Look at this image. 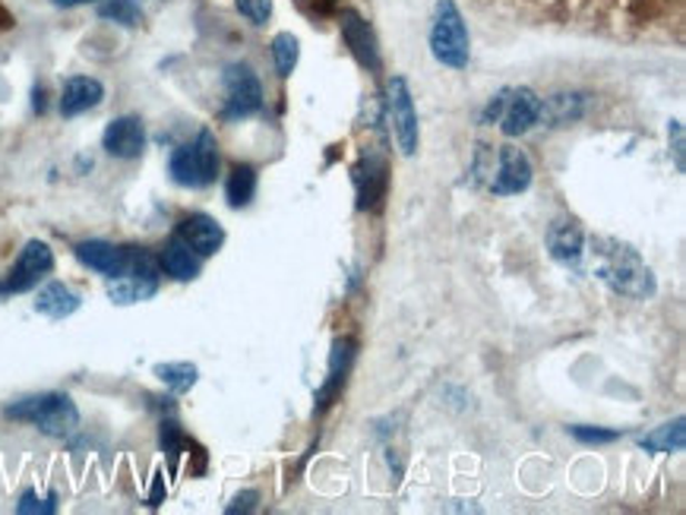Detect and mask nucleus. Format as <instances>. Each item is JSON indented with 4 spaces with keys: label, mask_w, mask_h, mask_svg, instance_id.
<instances>
[{
    "label": "nucleus",
    "mask_w": 686,
    "mask_h": 515,
    "mask_svg": "<svg viewBox=\"0 0 686 515\" xmlns=\"http://www.w3.org/2000/svg\"><path fill=\"white\" fill-rule=\"evenodd\" d=\"M222 85H225V108H222L225 121H241V118H250L263 108V85L248 63L225 67Z\"/></svg>",
    "instance_id": "8"
},
{
    "label": "nucleus",
    "mask_w": 686,
    "mask_h": 515,
    "mask_svg": "<svg viewBox=\"0 0 686 515\" xmlns=\"http://www.w3.org/2000/svg\"><path fill=\"white\" fill-rule=\"evenodd\" d=\"M297 7L311 17H326L335 7V0H297Z\"/></svg>",
    "instance_id": "33"
},
{
    "label": "nucleus",
    "mask_w": 686,
    "mask_h": 515,
    "mask_svg": "<svg viewBox=\"0 0 686 515\" xmlns=\"http://www.w3.org/2000/svg\"><path fill=\"white\" fill-rule=\"evenodd\" d=\"M354 354H357V342H354V339H349V335L335 339L333 351H330V371H326V380H323V386H320L316 395H313V414H323L333 408L335 398L342 395L345 383H349Z\"/></svg>",
    "instance_id": "10"
},
{
    "label": "nucleus",
    "mask_w": 686,
    "mask_h": 515,
    "mask_svg": "<svg viewBox=\"0 0 686 515\" xmlns=\"http://www.w3.org/2000/svg\"><path fill=\"white\" fill-rule=\"evenodd\" d=\"M73 253H77V260H80L85 269L99 272L104 279L124 275L127 263H130V248L111 244V241H83V244L73 248Z\"/></svg>",
    "instance_id": "15"
},
{
    "label": "nucleus",
    "mask_w": 686,
    "mask_h": 515,
    "mask_svg": "<svg viewBox=\"0 0 686 515\" xmlns=\"http://www.w3.org/2000/svg\"><path fill=\"white\" fill-rule=\"evenodd\" d=\"M159 294V279H143V275H118V279H108V297L114 304H143L152 301Z\"/></svg>",
    "instance_id": "20"
},
{
    "label": "nucleus",
    "mask_w": 686,
    "mask_h": 515,
    "mask_svg": "<svg viewBox=\"0 0 686 515\" xmlns=\"http://www.w3.org/2000/svg\"><path fill=\"white\" fill-rule=\"evenodd\" d=\"M32 108H36V114H44V108H48V102H44V85H36V92H32Z\"/></svg>",
    "instance_id": "35"
},
{
    "label": "nucleus",
    "mask_w": 686,
    "mask_h": 515,
    "mask_svg": "<svg viewBox=\"0 0 686 515\" xmlns=\"http://www.w3.org/2000/svg\"><path fill=\"white\" fill-rule=\"evenodd\" d=\"M162 499H165V484H162V477L155 474V484H152V494H149L147 503L149 506H159Z\"/></svg>",
    "instance_id": "34"
},
{
    "label": "nucleus",
    "mask_w": 686,
    "mask_h": 515,
    "mask_svg": "<svg viewBox=\"0 0 686 515\" xmlns=\"http://www.w3.org/2000/svg\"><path fill=\"white\" fill-rule=\"evenodd\" d=\"M80 307H83V297L70 289V285H63V282H48V285L36 294V310H39L42 316H48V320H67V316H73Z\"/></svg>",
    "instance_id": "19"
},
{
    "label": "nucleus",
    "mask_w": 686,
    "mask_h": 515,
    "mask_svg": "<svg viewBox=\"0 0 686 515\" xmlns=\"http://www.w3.org/2000/svg\"><path fill=\"white\" fill-rule=\"evenodd\" d=\"M569 433L585 446H604V443L621 440V431H602V427H569Z\"/></svg>",
    "instance_id": "30"
},
{
    "label": "nucleus",
    "mask_w": 686,
    "mask_h": 515,
    "mask_svg": "<svg viewBox=\"0 0 686 515\" xmlns=\"http://www.w3.org/2000/svg\"><path fill=\"white\" fill-rule=\"evenodd\" d=\"M219 165H222V155H219L215 133H212V130H200L193 143L178 145V149L171 152L168 171H171V181L178 186L200 190V186L215 184Z\"/></svg>",
    "instance_id": "5"
},
{
    "label": "nucleus",
    "mask_w": 686,
    "mask_h": 515,
    "mask_svg": "<svg viewBox=\"0 0 686 515\" xmlns=\"http://www.w3.org/2000/svg\"><path fill=\"white\" fill-rule=\"evenodd\" d=\"M99 17L108 22H118V26H127V29H137L143 22V10L137 0H104L99 7Z\"/></svg>",
    "instance_id": "26"
},
{
    "label": "nucleus",
    "mask_w": 686,
    "mask_h": 515,
    "mask_svg": "<svg viewBox=\"0 0 686 515\" xmlns=\"http://www.w3.org/2000/svg\"><path fill=\"white\" fill-rule=\"evenodd\" d=\"M155 376H159L174 395H184V392L196 386L200 371H196V364H190V361H168V364H155Z\"/></svg>",
    "instance_id": "24"
},
{
    "label": "nucleus",
    "mask_w": 686,
    "mask_h": 515,
    "mask_svg": "<svg viewBox=\"0 0 686 515\" xmlns=\"http://www.w3.org/2000/svg\"><path fill=\"white\" fill-rule=\"evenodd\" d=\"M390 190V165L380 152H364L361 162L354 165V196H357V212H376L386 200Z\"/></svg>",
    "instance_id": "9"
},
{
    "label": "nucleus",
    "mask_w": 686,
    "mask_h": 515,
    "mask_svg": "<svg viewBox=\"0 0 686 515\" xmlns=\"http://www.w3.org/2000/svg\"><path fill=\"white\" fill-rule=\"evenodd\" d=\"M17 513L20 515H51L58 513V496H36L32 491L29 494L20 496V503H17Z\"/></svg>",
    "instance_id": "28"
},
{
    "label": "nucleus",
    "mask_w": 686,
    "mask_h": 515,
    "mask_svg": "<svg viewBox=\"0 0 686 515\" xmlns=\"http://www.w3.org/2000/svg\"><path fill=\"white\" fill-rule=\"evenodd\" d=\"M639 446H643L645 453H680L686 446V421L684 417H674L670 424H662L658 431L645 433L643 440H639Z\"/></svg>",
    "instance_id": "22"
},
{
    "label": "nucleus",
    "mask_w": 686,
    "mask_h": 515,
    "mask_svg": "<svg viewBox=\"0 0 686 515\" xmlns=\"http://www.w3.org/2000/svg\"><path fill=\"white\" fill-rule=\"evenodd\" d=\"M297 58H301V42L294 39L292 32H279L272 39V61H275V73L282 80H289L297 67Z\"/></svg>",
    "instance_id": "25"
},
{
    "label": "nucleus",
    "mask_w": 686,
    "mask_h": 515,
    "mask_svg": "<svg viewBox=\"0 0 686 515\" xmlns=\"http://www.w3.org/2000/svg\"><path fill=\"white\" fill-rule=\"evenodd\" d=\"M3 414L10 421H22V424L39 427L44 436H54V440H67L70 433H77V427H80V408H77V402L67 392L29 395V398H20V402L7 405Z\"/></svg>",
    "instance_id": "2"
},
{
    "label": "nucleus",
    "mask_w": 686,
    "mask_h": 515,
    "mask_svg": "<svg viewBox=\"0 0 686 515\" xmlns=\"http://www.w3.org/2000/svg\"><path fill=\"white\" fill-rule=\"evenodd\" d=\"M431 54L450 70H465L472 58V36L456 0H437L431 22Z\"/></svg>",
    "instance_id": "4"
},
{
    "label": "nucleus",
    "mask_w": 686,
    "mask_h": 515,
    "mask_svg": "<svg viewBox=\"0 0 686 515\" xmlns=\"http://www.w3.org/2000/svg\"><path fill=\"white\" fill-rule=\"evenodd\" d=\"M178 238L203 260V256H215V253L222 250V244H225V228L219 225L212 215H206V212H193L188 219H181Z\"/></svg>",
    "instance_id": "14"
},
{
    "label": "nucleus",
    "mask_w": 686,
    "mask_h": 515,
    "mask_svg": "<svg viewBox=\"0 0 686 515\" xmlns=\"http://www.w3.org/2000/svg\"><path fill=\"white\" fill-rule=\"evenodd\" d=\"M339 29H342V42L349 44L352 58L367 70H380V48H376V36L371 29V22L364 20L357 10H342L339 17Z\"/></svg>",
    "instance_id": "13"
},
{
    "label": "nucleus",
    "mask_w": 686,
    "mask_h": 515,
    "mask_svg": "<svg viewBox=\"0 0 686 515\" xmlns=\"http://www.w3.org/2000/svg\"><path fill=\"white\" fill-rule=\"evenodd\" d=\"M102 99H104V85L99 83V80H92V77H70V80L63 83L58 108H61L63 118H80L85 111L99 108Z\"/></svg>",
    "instance_id": "17"
},
{
    "label": "nucleus",
    "mask_w": 686,
    "mask_h": 515,
    "mask_svg": "<svg viewBox=\"0 0 686 515\" xmlns=\"http://www.w3.org/2000/svg\"><path fill=\"white\" fill-rule=\"evenodd\" d=\"M484 124H497L503 137H525L535 124H541V99L528 85L516 89H503L497 92L487 111H484Z\"/></svg>",
    "instance_id": "6"
},
{
    "label": "nucleus",
    "mask_w": 686,
    "mask_h": 515,
    "mask_svg": "<svg viewBox=\"0 0 686 515\" xmlns=\"http://www.w3.org/2000/svg\"><path fill=\"white\" fill-rule=\"evenodd\" d=\"M588 248H592L588 256H592L595 279L604 282L617 297L648 301V297L655 294V289H658V285H655V275H652V269L645 266L639 250L629 248L624 241H617V238H592Z\"/></svg>",
    "instance_id": "1"
},
{
    "label": "nucleus",
    "mask_w": 686,
    "mask_h": 515,
    "mask_svg": "<svg viewBox=\"0 0 686 515\" xmlns=\"http://www.w3.org/2000/svg\"><path fill=\"white\" fill-rule=\"evenodd\" d=\"M667 137H670V152H674V168L684 174L686 171V159H684V124L680 121H670L667 127Z\"/></svg>",
    "instance_id": "31"
},
{
    "label": "nucleus",
    "mask_w": 686,
    "mask_h": 515,
    "mask_svg": "<svg viewBox=\"0 0 686 515\" xmlns=\"http://www.w3.org/2000/svg\"><path fill=\"white\" fill-rule=\"evenodd\" d=\"M475 171L478 178H484L487 190L494 196H516L525 193L532 186L535 178V168L528 162V155L522 152L519 145H500L497 152L481 145L478 159H475Z\"/></svg>",
    "instance_id": "3"
},
{
    "label": "nucleus",
    "mask_w": 686,
    "mask_h": 515,
    "mask_svg": "<svg viewBox=\"0 0 686 515\" xmlns=\"http://www.w3.org/2000/svg\"><path fill=\"white\" fill-rule=\"evenodd\" d=\"M585 108H588V99L583 92H561L541 102V121H547L551 127L576 124L585 114Z\"/></svg>",
    "instance_id": "21"
},
{
    "label": "nucleus",
    "mask_w": 686,
    "mask_h": 515,
    "mask_svg": "<svg viewBox=\"0 0 686 515\" xmlns=\"http://www.w3.org/2000/svg\"><path fill=\"white\" fill-rule=\"evenodd\" d=\"M200 266H203L200 256H196L178 234H174L165 248H162V253H159V269H162L165 275H171L174 282H193V279L200 275Z\"/></svg>",
    "instance_id": "18"
},
{
    "label": "nucleus",
    "mask_w": 686,
    "mask_h": 515,
    "mask_svg": "<svg viewBox=\"0 0 686 515\" xmlns=\"http://www.w3.org/2000/svg\"><path fill=\"white\" fill-rule=\"evenodd\" d=\"M51 269H54V250L48 248L44 241H29L20 250L10 275L3 279V291L7 294H22V291L36 289Z\"/></svg>",
    "instance_id": "11"
},
{
    "label": "nucleus",
    "mask_w": 686,
    "mask_h": 515,
    "mask_svg": "<svg viewBox=\"0 0 686 515\" xmlns=\"http://www.w3.org/2000/svg\"><path fill=\"white\" fill-rule=\"evenodd\" d=\"M159 443H162V453L171 458V465H178V455L184 453V446H188V436H184V431H181V424L178 421H162V427H159Z\"/></svg>",
    "instance_id": "27"
},
{
    "label": "nucleus",
    "mask_w": 686,
    "mask_h": 515,
    "mask_svg": "<svg viewBox=\"0 0 686 515\" xmlns=\"http://www.w3.org/2000/svg\"><path fill=\"white\" fill-rule=\"evenodd\" d=\"M386 118H390V130H393L395 145L405 159H412L421 143V130H417V111L412 89L405 77H393L390 89H386Z\"/></svg>",
    "instance_id": "7"
},
{
    "label": "nucleus",
    "mask_w": 686,
    "mask_h": 515,
    "mask_svg": "<svg viewBox=\"0 0 686 515\" xmlns=\"http://www.w3.org/2000/svg\"><path fill=\"white\" fill-rule=\"evenodd\" d=\"M256 196V171L250 165H234L225 181V200L231 209H248Z\"/></svg>",
    "instance_id": "23"
},
{
    "label": "nucleus",
    "mask_w": 686,
    "mask_h": 515,
    "mask_svg": "<svg viewBox=\"0 0 686 515\" xmlns=\"http://www.w3.org/2000/svg\"><path fill=\"white\" fill-rule=\"evenodd\" d=\"M102 149L111 159L121 162H133L147 152V127L140 118L127 114V118H114L111 124L104 127Z\"/></svg>",
    "instance_id": "12"
},
{
    "label": "nucleus",
    "mask_w": 686,
    "mask_h": 515,
    "mask_svg": "<svg viewBox=\"0 0 686 515\" xmlns=\"http://www.w3.org/2000/svg\"><path fill=\"white\" fill-rule=\"evenodd\" d=\"M58 7H80V3H92V0H54Z\"/></svg>",
    "instance_id": "36"
},
{
    "label": "nucleus",
    "mask_w": 686,
    "mask_h": 515,
    "mask_svg": "<svg viewBox=\"0 0 686 515\" xmlns=\"http://www.w3.org/2000/svg\"><path fill=\"white\" fill-rule=\"evenodd\" d=\"M547 250L563 266H576L585 256V231L576 219H557L547 228Z\"/></svg>",
    "instance_id": "16"
},
{
    "label": "nucleus",
    "mask_w": 686,
    "mask_h": 515,
    "mask_svg": "<svg viewBox=\"0 0 686 515\" xmlns=\"http://www.w3.org/2000/svg\"><path fill=\"white\" fill-rule=\"evenodd\" d=\"M234 7L253 26H266L272 17V0H234Z\"/></svg>",
    "instance_id": "29"
},
{
    "label": "nucleus",
    "mask_w": 686,
    "mask_h": 515,
    "mask_svg": "<svg viewBox=\"0 0 686 515\" xmlns=\"http://www.w3.org/2000/svg\"><path fill=\"white\" fill-rule=\"evenodd\" d=\"M256 503H260V494H256V491H244V494H238L234 499H231L229 506H225V513L229 515L253 513V509H256Z\"/></svg>",
    "instance_id": "32"
}]
</instances>
